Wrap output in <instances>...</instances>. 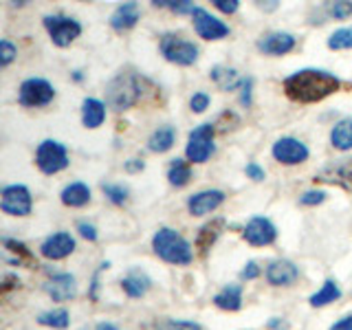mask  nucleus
Here are the masks:
<instances>
[{"label": "nucleus", "instance_id": "obj_22", "mask_svg": "<svg viewBox=\"0 0 352 330\" xmlns=\"http://www.w3.org/2000/svg\"><path fill=\"white\" fill-rule=\"evenodd\" d=\"M214 304L220 311L236 313L242 308V284H227L223 291L214 295Z\"/></svg>", "mask_w": 352, "mask_h": 330}, {"label": "nucleus", "instance_id": "obj_44", "mask_svg": "<svg viewBox=\"0 0 352 330\" xmlns=\"http://www.w3.org/2000/svg\"><path fill=\"white\" fill-rule=\"evenodd\" d=\"M77 231H80V236L84 238V240H91V242H95L97 240V229H95V225H91V223H82L77 225Z\"/></svg>", "mask_w": 352, "mask_h": 330}, {"label": "nucleus", "instance_id": "obj_36", "mask_svg": "<svg viewBox=\"0 0 352 330\" xmlns=\"http://www.w3.org/2000/svg\"><path fill=\"white\" fill-rule=\"evenodd\" d=\"M154 7H168L170 11H174V14H194V3H190V0H181V3H174V0H154L152 3Z\"/></svg>", "mask_w": 352, "mask_h": 330}, {"label": "nucleus", "instance_id": "obj_10", "mask_svg": "<svg viewBox=\"0 0 352 330\" xmlns=\"http://www.w3.org/2000/svg\"><path fill=\"white\" fill-rule=\"evenodd\" d=\"M315 183L324 185H337L341 190L352 194V157L350 159H339L335 163L326 165L315 174Z\"/></svg>", "mask_w": 352, "mask_h": 330}, {"label": "nucleus", "instance_id": "obj_1", "mask_svg": "<svg viewBox=\"0 0 352 330\" xmlns=\"http://www.w3.org/2000/svg\"><path fill=\"white\" fill-rule=\"evenodd\" d=\"M282 86L291 102L317 104L322 99L335 95L341 88V80L335 73H328L322 69H302L286 77Z\"/></svg>", "mask_w": 352, "mask_h": 330}, {"label": "nucleus", "instance_id": "obj_31", "mask_svg": "<svg viewBox=\"0 0 352 330\" xmlns=\"http://www.w3.org/2000/svg\"><path fill=\"white\" fill-rule=\"evenodd\" d=\"M328 49H333V51H348V49H352V29L344 27V29H337L335 33H330Z\"/></svg>", "mask_w": 352, "mask_h": 330}, {"label": "nucleus", "instance_id": "obj_38", "mask_svg": "<svg viewBox=\"0 0 352 330\" xmlns=\"http://www.w3.org/2000/svg\"><path fill=\"white\" fill-rule=\"evenodd\" d=\"M326 201V192L324 190H308L300 196V205L304 207H315V205H322Z\"/></svg>", "mask_w": 352, "mask_h": 330}, {"label": "nucleus", "instance_id": "obj_42", "mask_svg": "<svg viewBox=\"0 0 352 330\" xmlns=\"http://www.w3.org/2000/svg\"><path fill=\"white\" fill-rule=\"evenodd\" d=\"M108 267H110V262H102V264H99V269L95 271V275H93L91 291H88V297H91L93 302H97V300H99V295H97V289H99V273H102L104 269H108Z\"/></svg>", "mask_w": 352, "mask_h": 330}, {"label": "nucleus", "instance_id": "obj_28", "mask_svg": "<svg viewBox=\"0 0 352 330\" xmlns=\"http://www.w3.org/2000/svg\"><path fill=\"white\" fill-rule=\"evenodd\" d=\"M168 181L174 187H185L192 181V165L185 159H172L168 168Z\"/></svg>", "mask_w": 352, "mask_h": 330}, {"label": "nucleus", "instance_id": "obj_37", "mask_svg": "<svg viewBox=\"0 0 352 330\" xmlns=\"http://www.w3.org/2000/svg\"><path fill=\"white\" fill-rule=\"evenodd\" d=\"M16 55H18V49L14 44L9 40H0V66H3V69H7V66L16 60Z\"/></svg>", "mask_w": 352, "mask_h": 330}, {"label": "nucleus", "instance_id": "obj_16", "mask_svg": "<svg viewBox=\"0 0 352 330\" xmlns=\"http://www.w3.org/2000/svg\"><path fill=\"white\" fill-rule=\"evenodd\" d=\"M297 44V38L293 33H286V31H275V33H269V36H262L258 40V51L264 53V55H286L295 49Z\"/></svg>", "mask_w": 352, "mask_h": 330}, {"label": "nucleus", "instance_id": "obj_45", "mask_svg": "<svg viewBox=\"0 0 352 330\" xmlns=\"http://www.w3.org/2000/svg\"><path fill=\"white\" fill-rule=\"evenodd\" d=\"M260 273H262V271H260L258 264H256V262H249L247 267L242 269L240 278H242V280H256V278H260Z\"/></svg>", "mask_w": 352, "mask_h": 330}, {"label": "nucleus", "instance_id": "obj_14", "mask_svg": "<svg viewBox=\"0 0 352 330\" xmlns=\"http://www.w3.org/2000/svg\"><path fill=\"white\" fill-rule=\"evenodd\" d=\"M73 251H75V238L71 234H66V231L51 234L40 247V253L47 260H64V258H69Z\"/></svg>", "mask_w": 352, "mask_h": 330}, {"label": "nucleus", "instance_id": "obj_41", "mask_svg": "<svg viewBox=\"0 0 352 330\" xmlns=\"http://www.w3.org/2000/svg\"><path fill=\"white\" fill-rule=\"evenodd\" d=\"M245 174L249 176L251 181H256V183H260V181H264L267 179V172H264V168H260L258 163H247V168H245Z\"/></svg>", "mask_w": 352, "mask_h": 330}, {"label": "nucleus", "instance_id": "obj_27", "mask_svg": "<svg viewBox=\"0 0 352 330\" xmlns=\"http://www.w3.org/2000/svg\"><path fill=\"white\" fill-rule=\"evenodd\" d=\"M223 227H225V220L223 218H216L212 223L203 225L198 229V236H196V247L201 249V253H207L212 249V245L218 240V236L223 234Z\"/></svg>", "mask_w": 352, "mask_h": 330}, {"label": "nucleus", "instance_id": "obj_46", "mask_svg": "<svg viewBox=\"0 0 352 330\" xmlns=\"http://www.w3.org/2000/svg\"><path fill=\"white\" fill-rule=\"evenodd\" d=\"M124 170H126L128 174H137V172H143V170H146V163H143L141 159H130V161H126Z\"/></svg>", "mask_w": 352, "mask_h": 330}, {"label": "nucleus", "instance_id": "obj_34", "mask_svg": "<svg viewBox=\"0 0 352 330\" xmlns=\"http://www.w3.org/2000/svg\"><path fill=\"white\" fill-rule=\"evenodd\" d=\"M326 14L335 20H346L352 16V3L348 0H339V3H326Z\"/></svg>", "mask_w": 352, "mask_h": 330}, {"label": "nucleus", "instance_id": "obj_7", "mask_svg": "<svg viewBox=\"0 0 352 330\" xmlns=\"http://www.w3.org/2000/svg\"><path fill=\"white\" fill-rule=\"evenodd\" d=\"M214 124H201L190 132L185 157L190 163H205L214 154Z\"/></svg>", "mask_w": 352, "mask_h": 330}, {"label": "nucleus", "instance_id": "obj_25", "mask_svg": "<svg viewBox=\"0 0 352 330\" xmlns=\"http://www.w3.org/2000/svg\"><path fill=\"white\" fill-rule=\"evenodd\" d=\"M330 143H333L335 150L341 152L352 150V117L339 119L333 126V130H330Z\"/></svg>", "mask_w": 352, "mask_h": 330}, {"label": "nucleus", "instance_id": "obj_3", "mask_svg": "<svg viewBox=\"0 0 352 330\" xmlns=\"http://www.w3.org/2000/svg\"><path fill=\"white\" fill-rule=\"evenodd\" d=\"M141 95H143V80H139L135 73L121 71L106 86V104L113 110L132 108L141 102Z\"/></svg>", "mask_w": 352, "mask_h": 330}, {"label": "nucleus", "instance_id": "obj_6", "mask_svg": "<svg viewBox=\"0 0 352 330\" xmlns=\"http://www.w3.org/2000/svg\"><path fill=\"white\" fill-rule=\"evenodd\" d=\"M36 165L42 174H58L69 168V150L60 141H42L36 150Z\"/></svg>", "mask_w": 352, "mask_h": 330}, {"label": "nucleus", "instance_id": "obj_2", "mask_svg": "<svg viewBox=\"0 0 352 330\" xmlns=\"http://www.w3.org/2000/svg\"><path fill=\"white\" fill-rule=\"evenodd\" d=\"M152 249L163 262H168V264L185 267V264H190L194 260L192 245L179 234V231L170 229V227H161L157 234H154Z\"/></svg>", "mask_w": 352, "mask_h": 330}, {"label": "nucleus", "instance_id": "obj_19", "mask_svg": "<svg viewBox=\"0 0 352 330\" xmlns=\"http://www.w3.org/2000/svg\"><path fill=\"white\" fill-rule=\"evenodd\" d=\"M139 20H141V7L137 3H124L113 11V16H110V27L121 33V31L132 29Z\"/></svg>", "mask_w": 352, "mask_h": 330}, {"label": "nucleus", "instance_id": "obj_24", "mask_svg": "<svg viewBox=\"0 0 352 330\" xmlns=\"http://www.w3.org/2000/svg\"><path fill=\"white\" fill-rule=\"evenodd\" d=\"M60 198L66 207H84V205L91 203V187H88L86 183L75 181V183L64 187Z\"/></svg>", "mask_w": 352, "mask_h": 330}, {"label": "nucleus", "instance_id": "obj_48", "mask_svg": "<svg viewBox=\"0 0 352 330\" xmlns=\"http://www.w3.org/2000/svg\"><path fill=\"white\" fill-rule=\"evenodd\" d=\"M3 293H7L9 289H16V286H20V280L16 278V275H5V280H3Z\"/></svg>", "mask_w": 352, "mask_h": 330}, {"label": "nucleus", "instance_id": "obj_9", "mask_svg": "<svg viewBox=\"0 0 352 330\" xmlns=\"http://www.w3.org/2000/svg\"><path fill=\"white\" fill-rule=\"evenodd\" d=\"M0 209L9 216H29L33 209V198L27 185H7L0 192Z\"/></svg>", "mask_w": 352, "mask_h": 330}, {"label": "nucleus", "instance_id": "obj_43", "mask_svg": "<svg viewBox=\"0 0 352 330\" xmlns=\"http://www.w3.org/2000/svg\"><path fill=\"white\" fill-rule=\"evenodd\" d=\"M214 7L218 9V11H223V14H236L238 11V7H240V3L238 0H214Z\"/></svg>", "mask_w": 352, "mask_h": 330}, {"label": "nucleus", "instance_id": "obj_5", "mask_svg": "<svg viewBox=\"0 0 352 330\" xmlns=\"http://www.w3.org/2000/svg\"><path fill=\"white\" fill-rule=\"evenodd\" d=\"M159 49L163 53V58L176 66H192L198 62L196 44L185 40L183 36H176V33H165L159 42Z\"/></svg>", "mask_w": 352, "mask_h": 330}, {"label": "nucleus", "instance_id": "obj_11", "mask_svg": "<svg viewBox=\"0 0 352 330\" xmlns=\"http://www.w3.org/2000/svg\"><path fill=\"white\" fill-rule=\"evenodd\" d=\"M271 154H273V159L282 165H300V163L308 161V154L311 152H308L304 141L295 139V137H282L273 143Z\"/></svg>", "mask_w": 352, "mask_h": 330}, {"label": "nucleus", "instance_id": "obj_47", "mask_svg": "<svg viewBox=\"0 0 352 330\" xmlns=\"http://www.w3.org/2000/svg\"><path fill=\"white\" fill-rule=\"evenodd\" d=\"M330 330H352V315L341 317L339 322H335L333 326H330Z\"/></svg>", "mask_w": 352, "mask_h": 330}, {"label": "nucleus", "instance_id": "obj_12", "mask_svg": "<svg viewBox=\"0 0 352 330\" xmlns=\"http://www.w3.org/2000/svg\"><path fill=\"white\" fill-rule=\"evenodd\" d=\"M192 22H194V29L198 33V38H203V40H212L214 42V40H223V38L229 36V27L225 25V22L218 20L216 16H212L203 7L194 9Z\"/></svg>", "mask_w": 352, "mask_h": 330}, {"label": "nucleus", "instance_id": "obj_13", "mask_svg": "<svg viewBox=\"0 0 352 330\" xmlns=\"http://www.w3.org/2000/svg\"><path fill=\"white\" fill-rule=\"evenodd\" d=\"M242 238H245L251 247H269L278 238V229L271 223L269 218L264 216H253L245 231H242Z\"/></svg>", "mask_w": 352, "mask_h": 330}, {"label": "nucleus", "instance_id": "obj_35", "mask_svg": "<svg viewBox=\"0 0 352 330\" xmlns=\"http://www.w3.org/2000/svg\"><path fill=\"white\" fill-rule=\"evenodd\" d=\"M157 330H203V326L187 319H163L157 324Z\"/></svg>", "mask_w": 352, "mask_h": 330}, {"label": "nucleus", "instance_id": "obj_29", "mask_svg": "<svg viewBox=\"0 0 352 330\" xmlns=\"http://www.w3.org/2000/svg\"><path fill=\"white\" fill-rule=\"evenodd\" d=\"M341 297V289H339V284L335 280H326L322 284V289H319L315 295H311V306L313 308H322V306H328V304H333L337 302Z\"/></svg>", "mask_w": 352, "mask_h": 330}, {"label": "nucleus", "instance_id": "obj_17", "mask_svg": "<svg viewBox=\"0 0 352 330\" xmlns=\"http://www.w3.org/2000/svg\"><path fill=\"white\" fill-rule=\"evenodd\" d=\"M44 291L53 302H71L77 295V282L71 273H55L53 278L44 284Z\"/></svg>", "mask_w": 352, "mask_h": 330}, {"label": "nucleus", "instance_id": "obj_32", "mask_svg": "<svg viewBox=\"0 0 352 330\" xmlns=\"http://www.w3.org/2000/svg\"><path fill=\"white\" fill-rule=\"evenodd\" d=\"M102 190L113 205H124L128 201V187L119 185V183H104Z\"/></svg>", "mask_w": 352, "mask_h": 330}, {"label": "nucleus", "instance_id": "obj_40", "mask_svg": "<svg viewBox=\"0 0 352 330\" xmlns=\"http://www.w3.org/2000/svg\"><path fill=\"white\" fill-rule=\"evenodd\" d=\"M240 104L249 108L251 106V91H253V80L251 77H242V86H240Z\"/></svg>", "mask_w": 352, "mask_h": 330}, {"label": "nucleus", "instance_id": "obj_33", "mask_svg": "<svg viewBox=\"0 0 352 330\" xmlns=\"http://www.w3.org/2000/svg\"><path fill=\"white\" fill-rule=\"evenodd\" d=\"M3 245H5L7 251L16 253V256H18V264H20V262L33 264V253L27 249L25 242H18V240H11V238H3Z\"/></svg>", "mask_w": 352, "mask_h": 330}, {"label": "nucleus", "instance_id": "obj_39", "mask_svg": "<svg viewBox=\"0 0 352 330\" xmlns=\"http://www.w3.org/2000/svg\"><path fill=\"white\" fill-rule=\"evenodd\" d=\"M190 108H192V113H196V115L205 113V110L209 108V95L207 93H194L192 99H190Z\"/></svg>", "mask_w": 352, "mask_h": 330}, {"label": "nucleus", "instance_id": "obj_30", "mask_svg": "<svg viewBox=\"0 0 352 330\" xmlns=\"http://www.w3.org/2000/svg\"><path fill=\"white\" fill-rule=\"evenodd\" d=\"M38 324L47 328H55V330H64V328H69L71 317H69V311H64V308H55V311L42 313L38 317Z\"/></svg>", "mask_w": 352, "mask_h": 330}, {"label": "nucleus", "instance_id": "obj_26", "mask_svg": "<svg viewBox=\"0 0 352 330\" xmlns=\"http://www.w3.org/2000/svg\"><path fill=\"white\" fill-rule=\"evenodd\" d=\"M209 77L214 80V84L220 88V91H236V88L242 86V80L236 69H229V66H214L209 71Z\"/></svg>", "mask_w": 352, "mask_h": 330}, {"label": "nucleus", "instance_id": "obj_18", "mask_svg": "<svg viewBox=\"0 0 352 330\" xmlns=\"http://www.w3.org/2000/svg\"><path fill=\"white\" fill-rule=\"evenodd\" d=\"M264 275H267V282L271 286H291L300 278V269L291 260H273Z\"/></svg>", "mask_w": 352, "mask_h": 330}, {"label": "nucleus", "instance_id": "obj_51", "mask_svg": "<svg viewBox=\"0 0 352 330\" xmlns=\"http://www.w3.org/2000/svg\"><path fill=\"white\" fill-rule=\"evenodd\" d=\"M73 80H75V82H82V80H84L82 71H75V73H73Z\"/></svg>", "mask_w": 352, "mask_h": 330}, {"label": "nucleus", "instance_id": "obj_8", "mask_svg": "<svg viewBox=\"0 0 352 330\" xmlns=\"http://www.w3.org/2000/svg\"><path fill=\"white\" fill-rule=\"evenodd\" d=\"M53 97H55L53 84L42 80V77H29V80H25L20 84V91H18V102L25 108L47 106L53 102Z\"/></svg>", "mask_w": 352, "mask_h": 330}, {"label": "nucleus", "instance_id": "obj_50", "mask_svg": "<svg viewBox=\"0 0 352 330\" xmlns=\"http://www.w3.org/2000/svg\"><path fill=\"white\" fill-rule=\"evenodd\" d=\"M95 330H117L113 324H106V322H102V324H97V328Z\"/></svg>", "mask_w": 352, "mask_h": 330}, {"label": "nucleus", "instance_id": "obj_4", "mask_svg": "<svg viewBox=\"0 0 352 330\" xmlns=\"http://www.w3.org/2000/svg\"><path fill=\"white\" fill-rule=\"evenodd\" d=\"M44 29H47L51 42L55 47L66 49L82 36V25L71 16H62V14H49L42 18Z\"/></svg>", "mask_w": 352, "mask_h": 330}, {"label": "nucleus", "instance_id": "obj_23", "mask_svg": "<svg viewBox=\"0 0 352 330\" xmlns=\"http://www.w3.org/2000/svg\"><path fill=\"white\" fill-rule=\"evenodd\" d=\"M174 143H176V130H174V126L165 124V126H159L150 135V139H148V150L150 152H157V154H163V152L172 150Z\"/></svg>", "mask_w": 352, "mask_h": 330}, {"label": "nucleus", "instance_id": "obj_15", "mask_svg": "<svg viewBox=\"0 0 352 330\" xmlns=\"http://www.w3.org/2000/svg\"><path fill=\"white\" fill-rule=\"evenodd\" d=\"M225 192L223 190H203L198 194H192L190 201H187V209H190L192 216H207L216 212V209L225 203Z\"/></svg>", "mask_w": 352, "mask_h": 330}, {"label": "nucleus", "instance_id": "obj_21", "mask_svg": "<svg viewBox=\"0 0 352 330\" xmlns=\"http://www.w3.org/2000/svg\"><path fill=\"white\" fill-rule=\"evenodd\" d=\"M106 119V104L95 97H86L82 102V124L88 130H95L104 124Z\"/></svg>", "mask_w": 352, "mask_h": 330}, {"label": "nucleus", "instance_id": "obj_49", "mask_svg": "<svg viewBox=\"0 0 352 330\" xmlns=\"http://www.w3.org/2000/svg\"><path fill=\"white\" fill-rule=\"evenodd\" d=\"M267 326H269V330H286V328H289V324H286L284 319H280V317H273Z\"/></svg>", "mask_w": 352, "mask_h": 330}, {"label": "nucleus", "instance_id": "obj_20", "mask_svg": "<svg viewBox=\"0 0 352 330\" xmlns=\"http://www.w3.org/2000/svg\"><path fill=\"white\" fill-rule=\"evenodd\" d=\"M150 278L143 271L139 269H132L124 280H121V289H124V293L128 297H132V300H139V297H143L148 291H150Z\"/></svg>", "mask_w": 352, "mask_h": 330}]
</instances>
